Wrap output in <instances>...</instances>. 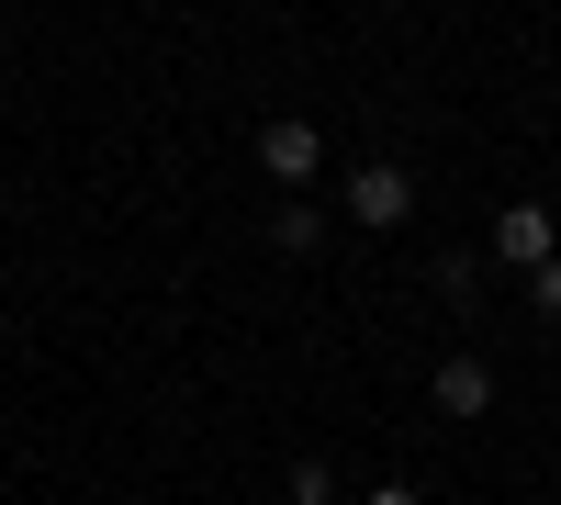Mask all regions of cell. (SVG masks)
<instances>
[{
	"mask_svg": "<svg viewBox=\"0 0 561 505\" xmlns=\"http://www.w3.org/2000/svg\"><path fill=\"white\" fill-rule=\"evenodd\" d=\"M427 393H438V416H460V427H472L483 404H494V359H483V348H449Z\"/></svg>",
	"mask_w": 561,
	"mask_h": 505,
	"instance_id": "cell-3",
	"label": "cell"
},
{
	"mask_svg": "<svg viewBox=\"0 0 561 505\" xmlns=\"http://www.w3.org/2000/svg\"><path fill=\"white\" fill-rule=\"evenodd\" d=\"M438 303H483V259H438Z\"/></svg>",
	"mask_w": 561,
	"mask_h": 505,
	"instance_id": "cell-6",
	"label": "cell"
},
{
	"mask_svg": "<svg viewBox=\"0 0 561 505\" xmlns=\"http://www.w3.org/2000/svg\"><path fill=\"white\" fill-rule=\"evenodd\" d=\"M494 259H517V269H539V259H561V225H550L539 203H505V214H494Z\"/></svg>",
	"mask_w": 561,
	"mask_h": 505,
	"instance_id": "cell-4",
	"label": "cell"
},
{
	"mask_svg": "<svg viewBox=\"0 0 561 505\" xmlns=\"http://www.w3.org/2000/svg\"><path fill=\"white\" fill-rule=\"evenodd\" d=\"M259 169L280 180V192H304V180L325 169V135H314L304 113H280V124H259Z\"/></svg>",
	"mask_w": 561,
	"mask_h": 505,
	"instance_id": "cell-2",
	"label": "cell"
},
{
	"mask_svg": "<svg viewBox=\"0 0 561 505\" xmlns=\"http://www.w3.org/2000/svg\"><path fill=\"white\" fill-rule=\"evenodd\" d=\"M348 225H370V237H393V225L415 214V169H393V158H370V169H348Z\"/></svg>",
	"mask_w": 561,
	"mask_h": 505,
	"instance_id": "cell-1",
	"label": "cell"
},
{
	"mask_svg": "<svg viewBox=\"0 0 561 505\" xmlns=\"http://www.w3.org/2000/svg\"><path fill=\"white\" fill-rule=\"evenodd\" d=\"M359 505H427V494H415V483H370Z\"/></svg>",
	"mask_w": 561,
	"mask_h": 505,
	"instance_id": "cell-9",
	"label": "cell"
},
{
	"mask_svg": "<svg viewBox=\"0 0 561 505\" xmlns=\"http://www.w3.org/2000/svg\"><path fill=\"white\" fill-rule=\"evenodd\" d=\"M528 303H539L550 326H561V259H539V269H528Z\"/></svg>",
	"mask_w": 561,
	"mask_h": 505,
	"instance_id": "cell-8",
	"label": "cell"
},
{
	"mask_svg": "<svg viewBox=\"0 0 561 505\" xmlns=\"http://www.w3.org/2000/svg\"><path fill=\"white\" fill-rule=\"evenodd\" d=\"M325 248V214L304 203V192H280V214H270V259H314Z\"/></svg>",
	"mask_w": 561,
	"mask_h": 505,
	"instance_id": "cell-5",
	"label": "cell"
},
{
	"mask_svg": "<svg viewBox=\"0 0 561 505\" xmlns=\"http://www.w3.org/2000/svg\"><path fill=\"white\" fill-rule=\"evenodd\" d=\"M293 505H337V472H325L314 449H304V461H293Z\"/></svg>",
	"mask_w": 561,
	"mask_h": 505,
	"instance_id": "cell-7",
	"label": "cell"
}]
</instances>
